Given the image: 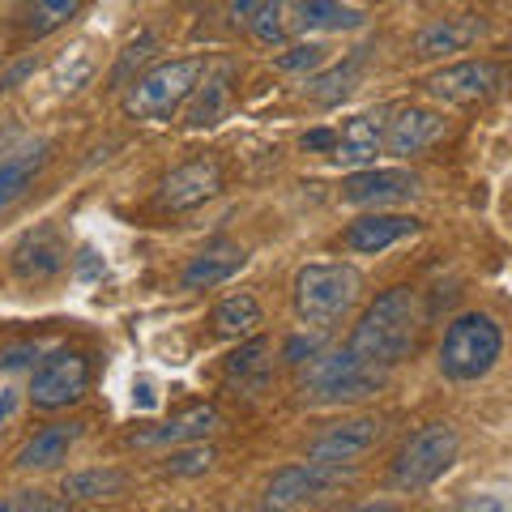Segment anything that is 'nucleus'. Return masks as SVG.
Instances as JSON below:
<instances>
[{
	"instance_id": "nucleus-24",
	"label": "nucleus",
	"mask_w": 512,
	"mask_h": 512,
	"mask_svg": "<svg viewBox=\"0 0 512 512\" xmlns=\"http://www.w3.org/2000/svg\"><path fill=\"white\" fill-rule=\"evenodd\" d=\"M248 261V252L244 248H235V244H218V248H205L197 252L192 261L184 265V274H180V286L184 291H210V286L218 282H227L231 274H239Z\"/></svg>"
},
{
	"instance_id": "nucleus-25",
	"label": "nucleus",
	"mask_w": 512,
	"mask_h": 512,
	"mask_svg": "<svg viewBox=\"0 0 512 512\" xmlns=\"http://www.w3.org/2000/svg\"><path fill=\"white\" fill-rule=\"evenodd\" d=\"M210 329L218 338H235V342L256 338V329H261V303H256V295H248V291L227 295L210 312Z\"/></svg>"
},
{
	"instance_id": "nucleus-26",
	"label": "nucleus",
	"mask_w": 512,
	"mask_h": 512,
	"mask_svg": "<svg viewBox=\"0 0 512 512\" xmlns=\"http://www.w3.org/2000/svg\"><path fill=\"white\" fill-rule=\"evenodd\" d=\"M77 9H82V0H22L18 26L26 39H47L60 26H69L77 18Z\"/></svg>"
},
{
	"instance_id": "nucleus-16",
	"label": "nucleus",
	"mask_w": 512,
	"mask_h": 512,
	"mask_svg": "<svg viewBox=\"0 0 512 512\" xmlns=\"http://www.w3.org/2000/svg\"><path fill=\"white\" fill-rule=\"evenodd\" d=\"M478 39H487V22L478 13H457V18H440L419 30L414 39V56L419 60H444L453 52H466Z\"/></svg>"
},
{
	"instance_id": "nucleus-34",
	"label": "nucleus",
	"mask_w": 512,
	"mask_h": 512,
	"mask_svg": "<svg viewBox=\"0 0 512 512\" xmlns=\"http://www.w3.org/2000/svg\"><path fill=\"white\" fill-rule=\"evenodd\" d=\"M0 512H56V500L47 491H13L0 500Z\"/></svg>"
},
{
	"instance_id": "nucleus-41",
	"label": "nucleus",
	"mask_w": 512,
	"mask_h": 512,
	"mask_svg": "<svg viewBox=\"0 0 512 512\" xmlns=\"http://www.w3.org/2000/svg\"><path fill=\"white\" fill-rule=\"evenodd\" d=\"M171 512H192V508H171Z\"/></svg>"
},
{
	"instance_id": "nucleus-5",
	"label": "nucleus",
	"mask_w": 512,
	"mask_h": 512,
	"mask_svg": "<svg viewBox=\"0 0 512 512\" xmlns=\"http://www.w3.org/2000/svg\"><path fill=\"white\" fill-rule=\"evenodd\" d=\"M504 355V329L487 312H461L440 338V372L457 384L483 380Z\"/></svg>"
},
{
	"instance_id": "nucleus-29",
	"label": "nucleus",
	"mask_w": 512,
	"mask_h": 512,
	"mask_svg": "<svg viewBox=\"0 0 512 512\" xmlns=\"http://www.w3.org/2000/svg\"><path fill=\"white\" fill-rule=\"evenodd\" d=\"M248 30L256 43H269V47L286 43V35H291V0H261Z\"/></svg>"
},
{
	"instance_id": "nucleus-7",
	"label": "nucleus",
	"mask_w": 512,
	"mask_h": 512,
	"mask_svg": "<svg viewBox=\"0 0 512 512\" xmlns=\"http://www.w3.org/2000/svg\"><path fill=\"white\" fill-rule=\"evenodd\" d=\"M355 478V466H325V461H295L274 474V483L265 487V500L261 508L265 512H291V508H303L320 500V495L346 487Z\"/></svg>"
},
{
	"instance_id": "nucleus-27",
	"label": "nucleus",
	"mask_w": 512,
	"mask_h": 512,
	"mask_svg": "<svg viewBox=\"0 0 512 512\" xmlns=\"http://www.w3.org/2000/svg\"><path fill=\"white\" fill-rule=\"evenodd\" d=\"M128 491V474L124 470H82V474H64L60 495L77 504L90 500H116V495Z\"/></svg>"
},
{
	"instance_id": "nucleus-22",
	"label": "nucleus",
	"mask_w": 512,
	"mask_h": 512,
	"mask_svg": "<svg viewBox=\"0 0 512 512\" xmlns=\"http://www.w3.org/2000/svg\"><path fill=\"white\" fill-rule=\"evenodd\" d=\"M231 82H235V64L222 60V64H210V73L201 77L197 94L188 99L184 107V124L188 128H210L222 120V111L231 103Z\"/></svg>"
},
{
	"instance_id": "nucleus-12",
	"label": "nucleus",
	"mask_w": 512,
	"mask_h": 512,
	"mask_svg": "<svg viewBox=\"0 0 512 512\" xmlns=\"http://www.w3.org/2000/svg\"><path fill=\"white\" fill-rule=\"evenodd\" d=\"M218 192H222V167L214 158H192V163L163 175V184H158V205L171 214H184V210H197V205L214 201Z\"/></svg>"
},
{
	"instance_id": "nucleus-30",
	"label": "nucleus",
	"mask_w": 512,
	"mask_h": 512,
	"mask_svg": "<svg viewBox=\"0 0 512 512\" xmlns=\"http://www.w3.org/2000/svg\"><path fill=\"white\" fill-rule=\"evenodd\" d=\"M214 461H218V453L205 440H197V444H180V448H171V457L163 461V470L171 474V478H197V474H210L214 470Z\"/></svg>"
},
{
	"instance_id": "nucleus-23",
	"label": "nucleus",
	"mask_w": 512,
	"mask_h": 512,
	"mask_svg": "<svg viewBox=\"0 0 512 512\" xmlns=\"http://www.w3.org/2000/svg\"><path fill=\"white\" fill-rule=\"evenodd\" d=\"M82 427L86 423H47L43 431H35L22 448H18V470H52L69 457V448L82 440Z\"/></svg>"
},
{
	"instance_id": "nucleus-31",
	"label": "nucleus",
	"mask_w": 512,
	"mask_h": 512,
	"mask_svg": "<svg viewBox=\"0 0 512 512\" xmlns=\"http://www.w3.org/2000/svg\"><path fill=\"white\" fill-rule=\"evenodd\" d=\"M90 77H94V56L86 52V47H73L69 56H60V64H56V86L60 90H82Z\"/></svg>"
},
{
	"instance_id": "nucleus-43",
	"label": "nucleus",
	"mask_w": 512,
	"mask_h": 512,
	"mask_svg": "<svg viewBox=\"0 0 512 512\" xmlns=\"http://www.w3.org/2000/svg\"><path fill=\"white\" fill-rule=\"evenodd\" d=\"M508 9H512V0H508Z\"/></svg>"
},
{
	"instance_id": "nucleus-8",
	"label": "nucleus",
	"mask_w": 512,
	"mask_h": 512,
	"mask_svg": "<svg viewBox=\"0 0 512 512\" xmlns=\"http://www.w3.org/2000/svg\"><path fill=\"white\" fill-rule=\"evenodd\" d=\"M86 384L90 363L82 350H52L47 359H39L35 376H30V402L39 410H69L86 397Z\"/></svg>"
},
{
	"instance_id": "nucleus-21",
	"label": "nucleus",
	"mask_w": 512,
	"mask_h": 512,
	"mask_svg": "<svg viewBox=\"0 0 512 512\" xmlns=\"http://www.w3.org/2000/svg\"><path fill=\"white\" fill-rule=\"evenodd\" d=\"M47 167V141H30V146L13 150L9 158H0V214H9L18 205L30 184L43 175Z\"/></svg>"
},
{
	"instance_id": "nucleus-32",
	"label": "nucleus",
	"mask_w": 512,
	"mask_h": 512,
	"mask_svg": "<svg viewBox=\"0 0 512 512\" xmlns=\"http://www.w3.org/2000/svg\"><path fill=\"white\" fill-rule=\"evenodd\" d=\"M329 60V47L325 43H295L274 60L282 73H308V69H320Z\"/></svg>"
},
{
	"instance_id": "nucleus-39",
	"label": "nucleus",
	"mask_w": 512,
	"mask_h": 512,
	"mask_svg": "<svg viewBox=\"0 0 512 512\" xmlns=\"http://www.w3.org/2000/svg\"><path fill=\"white\" fill-rule=\"evenodd\" d=\"M338 512H402V504H393V500H367V504H350V508H338Z\"/></svg>"
},
{
	"instance_id": "nucleus-4",
	"label": "nucleus",
	"mask_w": 512,
	"mask_h": 512,
	"mask_svg": "<svg viewBox=\"0 0 512 512\" xmlns=\"http://www.w3.org/2000/svg\"><path fill=\"white\" fill-rule=\"evenodd\" d=\"M363 295V274L355 265H342V261H316V265H303L295 274L291 286V303H295V316L303 325H316V329H329L355 308Z\"/></svg>"
},
{
	"instance_id": "nucleus-36",
	"label": "nucleus",
	"mask_w": 512,
	"mask_h": 512,
	"mask_svg": "<svg viewBox=\"0 0 512 512\" xmlns=\"http://www.w3.org/2000/svg\"><path fill=\"white\" fill-rule=\"evenodd\" d=\"M299 146L303 150H329L333 154V146H338V133H333V128H312V133L299 137Z\"/></svg>"
},
{
	"instance_id": "nucleus-13",
	"label": "nucleus",
	"mask_w": 512,
	"mask_h": 512,
	"mask_svg": "<svg viewBox=\"0 0 512 512\" xmlns=\"http://www.w3.org/2000/svg\"><path fill=\"white\" fill-rule=\"evenodd\" d=\"M448 133V120L436 107H397L393 120L384 124V150L393 158H414L427 154L431 146H440Z\"/></svg>"
},
{
	"instance_id": "nucleus-38",
	"label": "nucleus",
	"mask_w": 512,
	"mask_h": 512,
	"mask_svg": "<svg viewBox=\"0 0 512 512\" xmlns=\"http://www.w3.org/2000/svg\"><path fill=\"white\" fill-rule=\"evenodd\" d=\"M13 414H18V389H13V384H0V427H5Z\"/></svg>"
},
{
	"instance_id": "nucleus-18",
	"label": "nucleus",
	"mask_w": 512,
	"mask_h": 512,
	"mask_svg": "<svg viewBox=\"0 0 512 512\" xmlns=\"http://www.w3.org/2000/svg\"><path fill=\"white\" fill-rule=\"evenodd\" d=\"M222 372H227V380L239 384L248 397L265 393L269 380H274V342L261 338V333H256V338H244L227 355V367H222Z\"/></svg>"
},
{
	"instance_id": "nucleus-14",
	"label": "nucleus",
	"mask_w": 512,
	"mask_h": 512,
	"mask_svg": "<svg viewBox=\"0 0 512 512\" xmlns=\"http://www.w3.org/2000/svg\"><path fill=\"white\" fill-rule=\"evenodd\" d=\"M9 265H13V274H18L22 282H47V278H56L60 269L69 265V244H64V235L52 227V222H43V227L26 231L18 239Z\"/></svg>"
},
{
	"instance_id": "nucleus-19",
	"label": "nucleus",
	"mask_w": 512,
	"mask_h": 512,
	"mask_svg": "<svg viewBox=\"0 0 512 512\" xmlns=\"http://www.w3.org/2000/svg\"><path fill=\"white\" fill-rule=\"evenodd\" d=\"M384 124L389 120H376V116H355L342 124L338 133V146H333V163L350 167V171H363V167H376V154L384 150Z\"/></svg>"
},
{
	"instance_id": "nucleus-2",
	"label": "nucleus",
	"mask_w": 512,
	"mask_h": 512,
	"mask_svg": "<svg viewBox=\"0 0 512 512\" xmlns=\"http://www.w3.org/2000/svg\"><path fill=\"white\" fill-rule=\"evenodd\" d=\"M389 372L363 363L355 350H320L316 359L303 363L299 372V402L303 406H346V402H363L384 389Z\"/></svg>"
},
{
	"instance_id": "nucleus-1",
	"label": "nucleus",
	"mask_w": 512,
	"mask_h": 512,
	"mask_svg": "<svg viewBox=\"0 0 512 512\" xmlns=\"http://www.w3.org/2000/svg\"><path fill=\"white\" fill-rule=\"evenodd\" d=\"M414 342H419V291L414 286H393V291L376 295L372 308L359 316L346 346L363 363L393 372L397 363H406L414 355Z\"/></svg>"
},
{
	"instance_id": "nucleus-15",
	"label": "nucleus",
	"mask_w": 512,
	"mask_h": 512,
	"mask_svg": "<svg viewBox=\"0 0 512 512\" xmlns=\"http://www.w3.org/2000/svg\"><path fill=\"white\" fill-rule=\"evenodd\" d=\"M222 427V414H218V406H192V410H184V414H175V419H167V423H158V427H146V431H133L128 436V444L133 448H180V444H197V440H205V436H214V431Z\"/></svg>"
},
{
	"instance_id": "nucleus-10",
	"label": "nucleus",
	"mask_w": 512,
	"mask_h": 512,
	"mask_svg": "<svg viewBox=\"0 0 512 512\" xmlns=\"http://www.w3.org/2000/svg\"><path fill=\"white\" fill-rule=\"evenodd\" d=\"M384 436V419L363 414L338 427H325L320 436L308 444V461H325V466H355L359 457H367Z\"/></svg>"
},
{
	"instance_id": "nucleus-9",
	"label": "nucleus",
	"mask_w": 512,
	"mask_h": 512,
	"mask_svg": "<svg viewBox=\"0 0 512 512\" xmlns=\"http://www.w3.org/2000/svg\"><path fill=\"white\" fill-rule=\"evenodd\" d=\"M508 73L495 60H461V64H444L440 73L427 77V94L436 103L448 107H470V103H487L504 90Z\"/></svg>"
},
{
	"instance_id": "nucleus-37",
	"label": "nucleus",
	"mask_w": 512,
	"mask_h": 512,
	"mask_svg": "<svg viewBox=\"0 0 512 512\" xmlns=\"http://www.w3.org/2000/svg\"><path fill=\"white\" fill-rule=\"evenodd\" d=\"M256 9H261V0H231V22L235 26H252Z\"/></svg>"
},
{
	"instance_id": "nucleus-17",
	"label": "nucleus",
	"mask_w": 512,
	"mask_h": 512,
	"mask_svg": "<svg viewBox=\"0 0 512 512\" xmlns=\"http://www.w3.org/2000/svg\"><path fill=\"white\" fill-rule=\"evenodd\" d=\"M414 231H419V218H410V214H363L355 218L346 227L342 235V244L350 252H384V248H393V244H402V239H410Z\"/></svg>"
},
{
	"instance_id": "nucleus-3",
	"label": "nucleus",
	"mask_w": 512,
	"mask_h": 512,
	"mask_svg": "<svg viewBox=\"0 0 512 512\" xmlns=\"http://www.w3.org/2000/svg\"><path fill=\"white\" fill-rule=\"evenodd\" d=\"M205 73H210V60H205V56H180V60L154 64L150 73H141L137 82H128V90H124V111H128L133 120L163 124V120H171L180 107H188V99L197 94V86H201Z\"/></svg>"
},
{
	"instance_id": "nucleus-42",
	"label": "nucleus",
	"mask_w": 512,
	"mask_h": 512,
	"mask_svg": "<svg viewBox=\"0 0 512 512\" xmlns=\"http://www.w3.org/2000/svg\"><path fill=\"white\" fill-rule=\"evenodd\" d=\"M69 512H82V508H69Z\"/></svg>"
},
{
	"instance_id": "nucleus-11",
	"label": "nucleus",
	"mask_w": 512,
	"mask_h": 512,
	"mask_svg": "<svg viewBox=\"0 0 512 512\" xmlns=\"http://www.w3.org/2000/svg\"><path fill=\"white\" fill-rule=\"evenodd\" d=\"M419 197V175L414 171H397V167H363L350 171L342 180V201L346 205H402Z\"/></svg>"
},
{
	"instance_id": "nucleus-6",
	"label": "nucleus",
	"mask_w": 512,
	"mask_h": 512,
	"mask_svg": "<svg viewBox=\"0 0 512 512\" xmlns=\"http://www.w3.org/2000/svg\"><path fill=\"white\" fill-rule=\"evenodd\" d=\"M457 448H461V440H457V431L448 427V423H427V427H419V431H414V436L402 444V453H397L393 470H389V483H393L397 491H406V495L427 491V487L436 483V478L457 461Z\"/></svg>"
},
{
	"instance_id": "nucleus-28",
	"label": "nucleus",
	"mask_w": 512,
	"mask_h": 512,
	"mask_svg": "<svg viewBox=\"0 0 512 512\" xmlns=\"http://www.w3.org/2000/svg\"><path fill=\"white\" fill-rule=\"evenodd\" d=\"M359 69H363V56H350L346 64H333L329 73H316L308 82V99L312 103H338V99H346V94L355 90V82H359Z\"/></svg>"
},
{
	"instance_id": "nucleus-40",
	"label": "nucleus",
	"mask_w": 512,
	"mask_h": 512,
	"mask_svg": "<svg viewBox=\"0 0 512 512\" xmlns=\"http://www.w3.org/2000/svg\"><path fill=\"white\" fill-rule=\"evenodd\" d=\"M30 69H35V60H22V64H18V69H9L5 77H0V90H9V86H18V82H22V77H26Z\"/></svg>"
},
{
	"instance_id": "nucleus-35",
	"label": "nucleus",
	"mask_w": 512,
	"mask_h": 512,
	"mask_svg": "<svg viewBox=\"0 0 512 512\" xmlns=\"http://www.w3.org/2000/svg\"><path fill=\"white\" fill-rule=\"evenodd\" d=\"M282 355H286V363H308V359H316L320 355V338H291V342H286V350H282Z\"/></svg>"
},
{
	"instance_id": "nucleus-33",
	"label": "nucleus",
	"mask_w": 512,
	"mask_h": 512,
	"mask_svg": "<svg viewBox=\"0 0 512 512\" xmlns=\"http://www.w3.org/2000/svg\"><path fill=\"white\" fill-rule=\"evenodd\" d=\"M154 47H158V39L150 35V30H146V35H137V39H133V43H128L124 52H120L116 69H111V82H116V86H124V82H128V73H133V64L150 60V56H154Z\"/></svg>"
},
{
	"instance_id": "nucleus-20",
	"label": "nucleus",
	"mask_w": 512,
	"mask_h": 512,
	"mask_svg": "<svg viewBox=\"0 0 512 512\" xmlns=\"http://www.w3.org/2000/svg\"><path fill=\"white\" fill-rule=\"evenodd\" d=\"M291 26L303 35H342V30H363L367 13L346 0H299L291 9Z\"/></svg>"
}]
</instances>
